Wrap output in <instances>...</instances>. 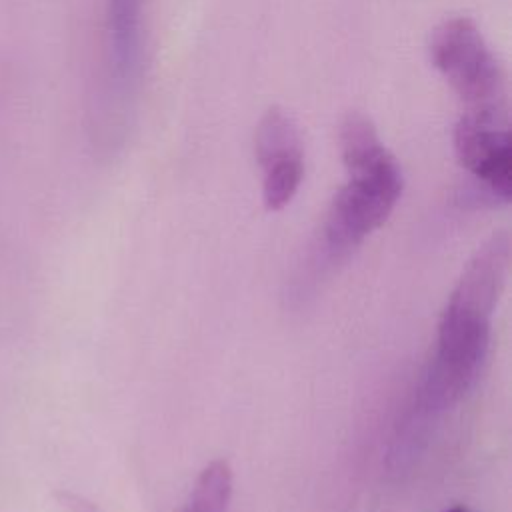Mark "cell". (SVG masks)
Wrapping results in <instances>:
<instances>
[{
  "instance_id": "obj_8",
  "label": "cell",
  "mask_w": 512,
  "mask_h": 512,
  "mask_svg": "<svg viewBox=\"0 0 512 512\" xmlns=\"http://www.w3.org/2000/svg\"><path fill=\"white\" fill-rule=\"evenodd\" d=\"M444 512H474V510H470V508H466V506H452V508H448V510H444Z\"/></svg>"
},
{
  "instance_id": "obj_5",
  "label": "cell",
  "mask_w": 512,
  "mask_h": 512,
  "mask_svg": "<svg viewBox=\"0 0 512 512\" xmlns=\"http://www.w3.org/2000/svg\"><path fill=\"white\" fill-rule=\"evenodd\" d=\"M144 0H106L110 68L118 82H130L140 56V12Z\"/></svg>"
},
{
  "instance_id": "obj_7",
  "label": "cell",
  "mask_w": 512,
  "mask_h": 512,
  "mask_svg": "<svg viewBox=\"0 0 512 512\" xmlns=\"http://www.w3.org/2000/svg\"><path fill=\"white\" fill-rule=\"evenodd\" d=\"M232 500V470L226 460H214L198 474L178 512H228Z\"/></svg>"
},
{
  "instance_id": "obj_4",
  "label": "cell",
  "mask_w": 512,
  "mask_h": 512,
  "mask_svg": "<svg viewBox=\"0 0 512 512\" xmlns=\"http://www.w3.org/2000/svg\"><path fill=\"white\" fill-rule=\"evenodd\" d=\"M454 152L464 170L502 202L512 194V140L508 116L466 112L454 126Z\"/></svg>"
},
{
  "instance_id": "obj_2",
  "label": "cell",
  "mask_w": 512,
  "mask_h": 512,
  "mask_svg": "<svg viewBox=\"0 0 512 512\" xmlns=\"http://www.w3.org/2000/svg\"><path fill=\"white\" fill-rule=\"evenodd\" d=\"M338 140L348 180L332 198L322 226V248L336 260L388 220L404 188L400 164L370 118L350 112L340 124Z\"/></svg>"
},
{
  "instance_id": "obj_1",
  "label": "cell",
  "mask_w": 512,
  "mask_h": 512,
  "mask_svg": "<svg viewBox=\"0 0 512 512\" xmlns=\"http://www.w3.org/2000/svg\"><path fill=\"white\" fill-rule=\"evenodd\" d=\"M508 268L510 238L504 230L494 232L470 258L442 310L436 352L422 388L424 408H448L476 382Z\"/></svg>"
},
{
  "instance_id": "obj_6",
  "label": "cell",
  "mask_w": 512,
  "mask_h": 512,
  "mask_svg": "<svg viewBox=\"0 0 512 512\" xmlns=\"http://www.w3.org/2000/svg\"><path fill=\"white\" fill-rule=\"evenodd\" d=\"M254 152L260 168L304 156L298 128L282 108L272 106L260 118L254 134Z\"/></svg>"
},
{
  "instance_id": "obj_3",
  "label": "cell",
  "mask_w": 512,
  "mask_h": 512,
  "mask_svg": "<svg viewBox=\"0 0 512 512\" xmlns=\"http://www.w3.org/2000/svg\"><path fill=\"white\" fill-rule=\"evenodd\" d=\"M428 52L434 68L466 104V112L508 116L506 76L470 18L454 16L438 24Z\"/></svg>"
}]
</instances>
